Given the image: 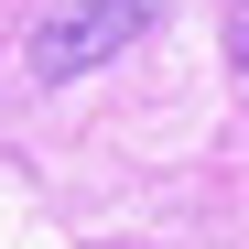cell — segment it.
Masks as SVG:
<instances>
[{
    "mask_svg": "<svg viewBox=\"0 0 249 249\" xmlns=\"http://www.w3.org/2000/svg\"><path fill=\"white\" fill-rule=\"evenodd\" d=\"M228 65H249V0H228Z\"/></svg>",
    "mask_w": 249,
    "mask_h": 249,
    "instance_id": "2",
    "label": "cell"
},
{
    "mask_svg": "<svg viewBox=\"0 0 249 249\" xmlns=\"http://www.w3.org/2000/svg\"><path fill=\"white\" fill-rule=\"evenodd\" d=\"M141 22H152V0H44V11H33V76L65 87V76L108 65Z\"/></svg>",
    "mask_w": 249,
    "mask_h": 249,
    "instance_id": "1",
    "label": "cell"
}]
</instances>
